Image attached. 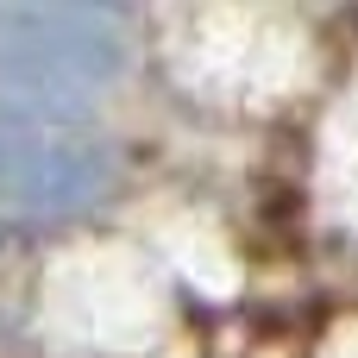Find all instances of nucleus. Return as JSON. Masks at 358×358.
<instances>
[{
  "label": "nucleus",
  "mask_w": 358,
  "mask_h": 358,
  "mask_svg": "<svg viewBox=\"0 0 358 358\" xmlns=\"http://www.w3.org/2000/svg\"><path fill=\"white\" fill-rule=\"evenodd\" d=\"M113 189V157L44 113H0V201L19 214H76Z\"/></svg>",
  "instance_id": "obj_2"
},
{
  "label": "nucleus",
  "mask_w": 358,
  "mask_h": 358,
  "mask_svg": "<svg viewBox=\"0 0 358 358\" xmlns=\"http://www.w3.org/2000/svg\"><path fill=\"white\" fill-rule=\"evenodd\" d=\"M126 69V38L94 6H0V94L69 101Z\"/></svg>",
  "instance_id": "obj_1"
}]
</instances>
